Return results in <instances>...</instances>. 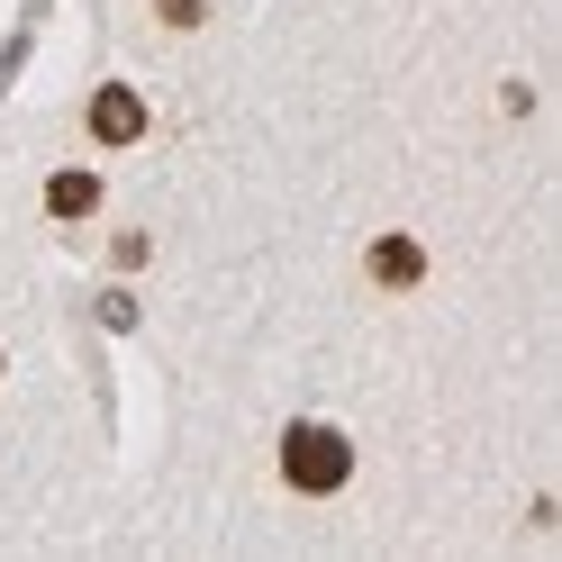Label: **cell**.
Here are the masks:
<instances>
[{
	"mask_svg": "<svg viewBox=\"0 0 562 562\" xmlns=\"http://www.w3.org/2000/svg\"><path fill=\"white\" fill-rule=\"evenodd\" d=\"M417 272H427V255H417V236H381V245H372V281H381V291H408Z\"/></svg>",
	"mask_w": 562,
	"mask_h": 562,
	"instance_id": "3",
	"label": "cell"
},
{
	"mask_svg": "<svg viewBox=\"0 0 562 562\" xmlns=\"http://www.w3.org/2000/svg\"><path fill=\"white\" fill-rule=\"evenodd\" d=\"M46 209H55V218H91V209H100V182H91V172H55V182H46Z\"/></svg>",
	"mask_w": 562,
	"mask_h": 562,
	"instance_id": "4",
	"label": "cell"
},
{
	"mask_svg": "<svg viewBox=\"0 0 562 562\" xmlns=\"http://www.w3.org/2000/svg\"><path fill=\"white\" fill-rule=\"evenodd\" d=\"M345 472H355V445H345L336 427H318V417H300L291 436H281V481L308 490V499H327V490H345Z\"/></svg>",
	"mask_w": 562,
	"mask_h": 562,
	"instance_id": "1",
	"label": "cell"
},
{
	"mask_svg": "<svg viewBox=\"0 0 562 562\" xmlns=\"http://www.w3.org/2000/svg\"><path fill=\"white\" fill-rule=\"evenodd\" d=\"M155 19H164V27H200L209 0H155Z\"/></svg>",
	"mask_w": 562,
	"mask_h": 562,
	"instance_id": "5",
	"label": "cell"
},
{
	"mask_svg": "<svg viewBox=\"0 0 562 562\" xmlns=\"http://www.w3.org/2000/svg\"><path fill=\"white\" fill-rule=\"evenodd\" d=\"M82 119H91V136H100V146H136V136H146V100H136L127 82H100Z\"/></svg>",
	"mask_w": 562,
	"mask_h": 562,
	"instance_id": "2",
	"label": "cell"
}]
</instances>
